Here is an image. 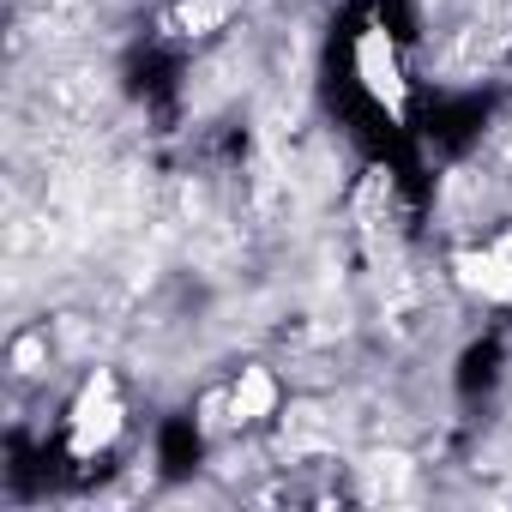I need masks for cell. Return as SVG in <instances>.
<instances>
[{"mask_svg": "<svg viewBox=\"0 0 512 512\" xmlns=\"http://www.w3.org/2000/svg\"><path fill=\"white\" fill-rule=\"evenodd\" d=\"M452 278L458 290L494 302V308H512V241H494V247H458L452 253Z\"/></svg>", "mask_w": 512, "mask_h": 512, "instance_id": "cell-3", "label": "cell"}, {"mask_svg": "<svg viewBox=\"0 0 512 512\" xmlns=\"http://www.w3.org/2000/svg\"><path fill=\"white\" fill-rule=\"evenodd\" d=\"M356 79L368 91V103L386 115V121H410V79H404V61H398V43L386 25H362L356 31Z\"/></svg>", "mask_w": 512, "mask_h": 512, "instance_id": "cell-2", "label": "cell"}, {"mask_svg": "<svg viewBox=\"0 0 512 512\" xmlns=\"http://www.w3.org/2000/svg\"><path fill=\"white\" fill-rule=\"evenodd\" d=\"M223 19H229V0H181V13H175V25L187 37H211Z\"/></svg>", "mask_w": 512, "mask_h": 512, "instance_id": "cell-6", "label": "cell"}, {"mask_svg": "<svg viewBox=\"0 0 512 512\" xmlns=\"http://www.w3.org/2000/svg\"><path fill=\"white\" fill-rule=\"evenodd\" d=\"M7 368H13L19 380L43 374V368H49V332H43V326H37V332H19L13 350H7Z\"/></svg>", "mask_w": 512, "mask_h": 512, "instance_id": "cell-5", "label": "cell"}, {"mask_svg": "<svg viewBox=\"0 0 512 512\" xmlns=\"http://www.w3.org/2000/svg\"><path fill=\"white\" fill-rule=\"evenodd\" d=\"M121 428H127L121 386H115V374H109V368H97V374L79 386L73 410H67V452H73L79 464H91V458H103V452L121 440Z\"/></svg>", "mask_w": 512, "mask_h": 512, "instance_id": "cell-1", "label": "cell"}, {"mask_svg": "<svg viewBox=\"0 0 512 512\" xmlns=\"http://www.w3.org/2000/svg\"><path fill=\"white\" fill-rule=\"evenodd\" d=\"M223 398H229V422L235 428H253V422H266V416H278V374L272 368H241L229 386H223Z\"/></svg>", "mask_w": 512, "mask_h": 512, "instance_id": "cell-4", "label": "cell"}]
</instances>
